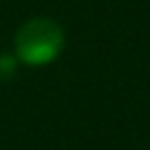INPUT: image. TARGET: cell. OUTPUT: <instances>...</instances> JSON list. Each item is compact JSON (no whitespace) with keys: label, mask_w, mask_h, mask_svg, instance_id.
Instances as JSON below:
<instances>
[{"label":"cell","mask_w":150,"mask_h":150,"mask_svg":"<svg viewBox=\"0 0 150 150\" xmlns=\"http://www.w3.org/2000/svg\"><path fill=\"white\" fill-rule=\"evenodd\" d=\"M66 45L63 28L49 16H33L23 21L14 35L16 59L26 66H47L52 63Z\"/></svg>","instance_id":"1"},{"label":"cell","mask_w":150,"mask_h":150,"mask_svg":"<svg viewBox=\"0 0 150 150\" xmlns=\"http://www.w3.org/2000/svg\"><path fill=\"white\" fill-rule=\"evenodd\" d=\"M14 59H9L7 54H0V77H7L14 73Z\"/></svg>","instance_id":"2"}]
</instances>
